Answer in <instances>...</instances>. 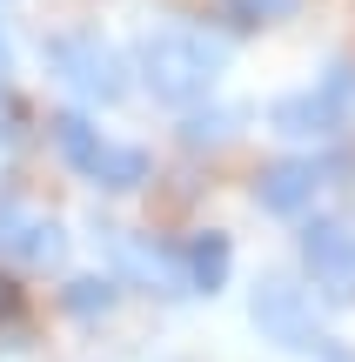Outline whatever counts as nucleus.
Returning a JSON list of instances; mask_svg holds the SVG:
<instances>
[{
  "instance_id": "nucleus-1",
  "label": "nucleus",
  "mask_w": 355,
  "mask_h": 362,
  "mask_svg": "<svg viewBox=\"0 0 355 362\" xmlns=\"http://www.w3.org/2000/svg\"><path fill=\"white\" fill-rule=\"evenodd\" d=\"M141 81H148V94L155 101H168V107H188V101H201V94L215 88V74H222V40H208V34H188V27H168V34H148L141 40Z\"/></svg>"
},
{
  "instance_id": "nucleus-2",
  "label": "nucleus",
  "mask_w": 355,
  "mask_h": 362,
  "mask_svg": "<svg viewBox=\"0 0 355 362\" xmlns=\"http://www.w3.org/2000/svg\"><path fill=\"white\" fill-rule=\"evenodd\" d=\"M47 61L61 67L88 101H121V94H128V67H121V54L107 47L101 34H61L47 47Z\"/></svg>"
},
{
  "instance_id": "nucleus-3",
  "label": "nucleus",
  "mask_w": 355,
  "mask_h": 362,
  "mask_svg": "<svg viewBox=\"0 0 355 362\" xmlns=\"http://www.w3.org/2000/svg\"><path fill=\"white\" fill-rule=\"evenodd\" d=\"M255 322H262V336L282 342V349H315V315H308L302 288L282 282V275H268V282L255 288Z\"/></svg>"
},
{
  "instance_id": "nucleus-4",
  "label": "nucleus",
  "mask_w": 355,
  "mask_h": 362,
  "mask_svg": "<svg viewBox=\"0 0 355 362\" xmlns=\"http://www.w3.org/2000/svg\"><path fill=\"white\" fill-rule=\"evenodd\" d=\"M342 101H349V67H335L322 94H289V101H275V128L282 134H335L342 128Z\"/></svg>"
},
{
  "instance_id": "nucleus-5",
  "label": "nucleus",
  "mask_w": 355,
  "mask_h": 362,
  "mask_svg": "<svg viewBox=\"0 0 355 362\" xmlns=\"http://www.w3.org/2000/svg\"><path fill=\"white\" fill-rule=\"evenodd\" d=\"M302 255L308 269L329 282V296H349V275H355V235L342 221H308L302 228Z\"/></svg>"
},
{
  "instance_id": "nucleus-6",
  "label": "nucleus",
  "mask_w": 355,
  "mask_h": 362,
  "mask_svg": "<svg viewBox=\"0 0 355 362\" xmlns=\"http://www.w3.org/2000/svg\"><path fill=\"white\" fill-rule=\"evenodd\" d=\"M315 161H275V168H262L255 181V202L268 208V215H302L308 202H315Z\"/></svg>"
},
{
  "instance_id": "nucleus-7",
  "label": "nucleus",
  "mask_w": 355,
  "mask_h": 362,
  "mask_svg": "<svg viewBox=\"0 0 355 362\" xmlns=\"http://www.w3.org/2000/svg\"><path fill=\"white\" fill-rule=\"evenodd\" d=\"M88 181H101V188H141L148 181V155L141 148H114V141H101L94 148V161H88Z\"/></svg>"
},
{
  "instance_id": "nucleus-8",
  "label": "nucleus",
  "mask_w": 355,
  "mask_h": 362,
  "mask_svg": "<svg viewBox=\"0 0 355 362\" xmlns=\"http://www.w3.org/2000/svg\"><path fill=\"white\" fill-rule=\"evenodd\" d=\"M188 282L208 288V296L228 282V235L222 228H201L195 242H188Z\"/></svg>"
},
{
  "instance_id": "nucleus-9",
  "label": "nucleus",
  "mask_w": 355,
  "mask_h": 362,
  "mask_svg": "<svg viewBox=\"0 0 355 362\" xmlns=\"http://www.w3.org/2000/svg\"><path fill=\"white\" fill-rule=\"evenodd\" d=\"M7 255H20V262H34V269H47V262H61V228H54V221H40V215H27Z\"/></svg>"
},
{
  "instance_id": "nucleus-10",
  "label": "nucleus",
  "mask_w": 355,
  "mask_h": 362,
  "mask_svg": "<svg viewBox=\"0 0 355 362\" xmlns=\"http://www.w3.org/2000/svg\"><path fill=\"white\" fill-rule=\"evenodd\" d=\"M54 148H61V155L88 175V161H94V148H101V134H94L80 115H54Z\"/></svg>"
},
{
  "instance_id": "nucleus-11",
  "label": "nucleus",
  "mask_w": 355,
  "mask_h": 362,
  "mask_svg": "<svg viewBox=\"0 0 355 362\" xmlns=\"http://www.w3.org/2000/svg\"><path fill=\"white\" fill-rule=\"evenodd\" d=\"M67 309H74V315H107V309H114V282H101V275L67 282Z\"/></svg>"
},
{
  "instance_id": "nucleus-12",
  "label": "nucleus",
  "mask_w": 355,
  "mask_h": 362,
  "mask_svg": "<svg viewBox=\"0 0 355 362\" xmlns=\"http://www.w3.org/2000/svg\"><path fill=\"white\" fill-rule=\"evenodd\" d=\"M282 13H295V0H228L235 27H262V21H282Z\"/></svg>"
},
{
  "instance_id": "nucleus-13",
  "label": "nucleus",
  "mask_w": 355,
  "mask_h": 362,
  "mask_svg": "<svg viewBox=\"0 0 355 362\" xmlns=\"http://www.w3.org/2000/svg\"><path fill=\"white\" fill-rule=\"evenodd\" d=\"M181 134H188V148H201V141H222V134H228V115H215V121H208V115H195Z\"/></svg>"
},
{
  "instance_id": "nucleus-14",
  "label": "nucleus",
  "mask_w": 355,
  "mask_h": 362,
  "mask_svg": "<svg viewBox=\"0 0 355 362\" xmlns=\"http://www.w3.org/2000/svg\"><path fill=\"white\" fill-rule=\"evenodd\" d=\"M20 221H27V208H20V202H0V255L13 248V235H20Z\"/></svg>"
},
{
  "instance_id": "nucleus-15",
  "label": "nucleus",
  "mask_w": 355,
  "mask_h": 362,
  "mask_svg": "<svg viewBox=\"0 0 355 362\" xmlns=\"http://www.w3.org/2000/svg\"><path fill=\"white\" fill-rule=\"evenodd\" d=\"M27 309V296H20V282L13 275H0V322H13V315Z\"/></svg>"
},
{
  "instance_id": "nucleus-16",
  "label": "nucleus",
  "mask_w": 355,
  "mask_h": 362,
  "mask_svg": "<svg viewBox=\"0 0 355 362\" xmlns=\"http://www.w3.org/2000/svg\"><path fill=\"white\" fill-rule=\"evenodd\" d=\"M0 74H7V40H0Z\"/></svg>"
}]
</instances>
